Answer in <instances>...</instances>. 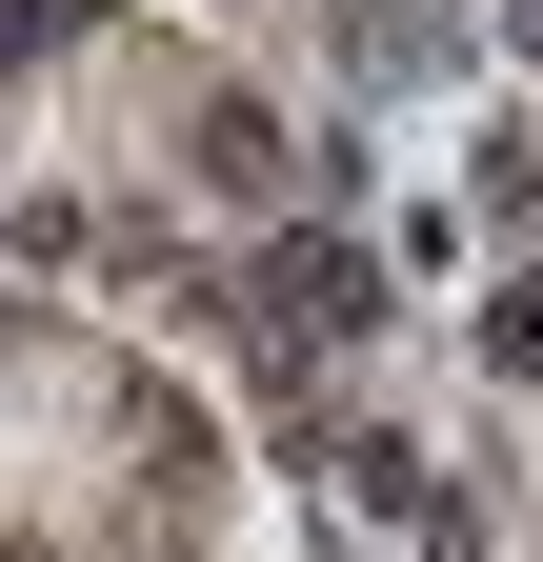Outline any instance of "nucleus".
Returning <instances> with one entry per match:
<instances>
[{"instance_id": "obj_1", "label": "nucleus", "mask_w": 543, "mask_h": 562, "mask_svg": "<svg viewBox=\"0 0 543 562\" xmlns=\"http://www.w3.org/2000/svg\"><path fill=\"white\" fill-rule=\"evenodd\" d=\"M262 322H282V341H343V322H383V302H363V241H282V261H262Z\"/></svg>"}]
</instances>
